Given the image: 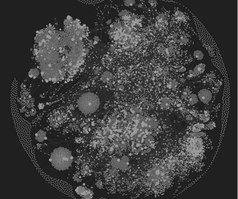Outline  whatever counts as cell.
<instances>
[{"mask_svg": "<svg viewBox=\"0 0 238 199\" xmlns=\"http://www.w3.org/2000/svg\"><path fill=\"white\" fill-rule=\"evenodd\" d=\"M73 38L66 36L53 26L37 32L34 54L42 77L47 82H58L76 73L83 64L85 52Z\"/></svg>", "mask_w": 238, "mask_h": 199, "instance_id": "obj_1", "label": "cell"}, {"mask_svg": "<svg viewBox=\"0 0 238 199\" xmlns=\"http://www.w3.org/2000/svg\"><path fill=\"white\" fill-rule=\"evenodd\" d=\"M73 156L69 149L59 147L55 149L48 157L47 163L56 172H63L69 169L73 162Z\"/></svg>", "mask_w": 238, "mask_h": 199, "instance_id": "obj_2", "label": "cell"}, {"mask_svg": "<svg viewBox=\"0 0 238 199\" xmlns=\"http://www.w3.org/2000/svg\"><path fill=\"white\" fill-rule=\"evenodd\" d=\"M146 177L147 182L153 187H165L169 183L168 172L161 167L156 166L150 169Z\"/></svg>", "mask_w": 238, "mask_h": 199, "instance_id": "obj_3", "label": "cell"}, {"mask_svg": "<svg viewBox=\"0 0 238 199\" xmlns=\"http://www.w3.org/2000/svg\"><path fill=\"white\" fill-rule=\"evenodd\" d=\"M99 99L94 93L88 92L82 96L78 100V107L82 113L90 114L96 112L99 107Z\"/></svg>", "mask_w": 238, "mask_h": 199, "instance_id": "obj_4", "label": "cell"}, {"mask_svg": "<svg viewBox=\"0 0 238 199\" xmlns=\"http://www.w3.org/2000/svg\"><path fill=\"white\" fill-rule=\"evenodd\" d=\"M192 137L193 138L190 140L189 145L187 146V151L192 154H199L202 150V141L199 137Z\"/></svg>", "mask_w": 238, "mask_h": 199, "instance_id": "obj_5", "label": "cell"}, {"mask_svg": "<svg viewBox=\"0 0 238 199\" xmlns=\"http://www.w3.org/2000/svg\"><path fill=\"white\" fill-rule=\"evenodd\" d=\"M199 98L203 103L208 104L212 99V93L208 89H203L200 90L198 92Z\"/></svg>", "mask_w": 238, "mask_h": 199, "instance_id": "obj_6", "label": "cell"}, {"mask_svg": "<svg viewBox=\"0 0 238 199\" xmlns=\"http://www.w3.org/2000/svg\"><path fill=\"white\" fill-rule=\"evenodd\" d=\"M205 67L206 66L205 64L203 63H201L196 65L193 70L195 77L197 76L199 74H202L205 71Z\"/></svg>", "mask_w": 238, "mask_h": 199, "instance_id": "obj_7", "label": "cell"}, {"mask_svg": "<svg viewBox=\"0 0 238 199\" xmlns=\"http://www.w3.org/2000/svg\"><path fill=\"white\" fill-rule=\"evenodd\" d=\"M205 127V125L202 123H196L194 125L192 128V131L193 132H201L202 129Z\"/></svg>", "mask_w": 238, "mask_h": 199, "instance_id": "obj_8", "label": "cell"}, {"mask_svg": "<svg viewBox=\"0 0 238 199\" xmlns=\"http://www.w3.org/2000/svg\"><path fill=\"white\" fill-rule=\"evenodd\" d=\"M175 18L177 20L182 22L185 20V16L184 13L181 11H177L175 13Z\"/></svg>", "mask_w": 238, "mask_h": 199, "instance_id": "obj_9", "label": "cell"}, {"mask_svg": "<svg viewBox=\"0 0 238 199\" xmlns=\"http://www.w3.org/2000/svg\"><path fill=\"white\" fill-rule=\"evenodd\" d=\"M194 57L198 60H202L204 57V54L201 51L196 50L193 53Z\"/></svg>", "mask_w": 238, "mask_h": 199, "instance_id": "obj_10", "label": "cell"}, {"mask_svg": "<svg viewBox=\"0 0 238 199\" xmlns=\"http://www.w3.org/2000/svg\"><path fill=\"white\" fill-rule=\"evenodd\" d=\"M198 101V99L197 96L195 94L193 93L190 95L189 98V103L190 104H197Z\"/></svg>", "mask_w": 238, "mask_h": 199, "instance_id": "obj_11", "label": "cell"}, {"mask_svg": "<svg viewBox=\"0 0 238 199\" xmlns=\"http://www.w3.org/2000/svg\"><path fill=\"white\" fill-rule=\"evenodd\" d=\"M199 119L201 120L202 122L206 123L210 120V116L207 113H205L200 115Z\"/></svg>", "mask_w": 238, "mask_h": 199, "instance_id": "obj_12", "label": "cell"}, {"mask_svg": "<svg viewBox=\"0 0 238 199\" xmlns=\"http://www.w3.org/2000/svg\"><path fill=\"white\" fill-rule=\"evenodd\" d=\"M205 127H206V129L208 130H212L215 127V124L213 122H211V123H209L208 124H207L206 126Z\"/></svg>", "mask_w": 238, "mask_h": 199, "instance_id": "obj_13", "label": "cell"}]
</instances>
